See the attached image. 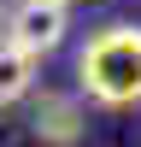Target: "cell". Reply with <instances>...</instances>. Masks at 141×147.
<instances>
[{
    "instance_id": "2",
    "label": "cell",
    "mask_w": 141,
    "mask_h": 147,
    "mask_svg": "<svg viewBox=\"0 0 141 147\" xmlns=\"http://www.w3.org/2000/svg\"><path fill=\"white\" fill-rule=\"evenodd\" d=\"M65 30H70V12H65V0H18V6L6 12V41L12 47H23V53H53L59 41H65Z\"/></svg>"
},
{
    "instance_id": "1",
    "label": "cell",
    "mask_w": 141,
    "mask_h": 147,
    "mask_svg": "<svg viewBox=\"0 0 141 147\" xmlns=\"http://www.w3.org/2000/svg\"><path fill=\"white\" fill-rule=\"evenodd\" d=\"M77 88L112 112L141 106V30L135 24H106L100 35H88V47L77 53Z\"/></svg>"
},
{
    "instance_id": "3",
    "label": "cell",
    "mask_w": 141,
    "mask_h": 147,
    "mask_svg": "<svg viewBox=\"0 0 141 147\" xmlns=\"http://www.w3.org/2000/svg\"><path fill=\"white\" fill-rule=\"evenodd\" d=\"M30 129H35V141L70 147V141L82 136V106H77V94H41V100H35Z\"/></svg>"
},
{
    "instance_id": "5",
    "label": "cell",
    "mask_w": 141,
    "mask_h": 147,
    "mask_svg": "<svg viewBox=\"0 0 141 147\" xmlns=\"http://www.w3.org/2000/svg\"><path fill=\"white\" fill-rule=\"evenodd\" d=\"M65 6H70V0H65Z\"/></svg>"
},
{
    "instance_id": "4",
    "label": "cell",
    "mask_w": 141,
    "mask_h": 147,
    "mask_svg": "<svg viewBox=\"0 0 141 147\" xmlns=\"http://www.w3.org/2000/svg\"><path fill=\"white\" fill-rule=\"evenodd\" d=\"M35 71H41V59H35V53H23V47L0 41V106L23 100V94L35 88Z\"/></svg>"
}]
</instances>
